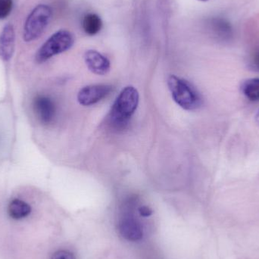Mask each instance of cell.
<instances>
[{
	"label": "cell",
	"mask_w": 259,
	"mask_h": 259,
	"mask_svg": "<svg viewBox=\"0 0 259 259\" xmlns=\"http://www.w3.org/2000/svg\"><path fill=\"white\" fill-rule=\"evenodd\" d=\"M84 60L90 71L98 75H105L110 71L111 64L106 56L96 50H88Z\"/></svg>",
	"instance_id": "cell-8"
},
{
	"label": "cell",
	"mask_w": 259,
	"mask_h": 259,
	"mask_svg": "<svg viewBox=\"0 0 259 259\" xmlns=\"http://www.w3.org/2000/svg\"><path fill=\"white\" fill-rule=\"evenodd\" d=\"M132 202H130L127 206V213L119 219L118 229L120 234L125 240L131 242H137L143 237V227L140 222L132 214Z\"/></svg>",
	"instance_id": "cell-5"
},
{
	"label": "cell",
	"mask_w": 259,
	"mask_h": 259,
	"mask_svg": "<svg viewBox=\"0 0 259 259\" xmlns=\"http://www.w3.org/2000/svg\"><path fill=\"white\" fill-rule=\"evenodd\" d=\"M255 118H256L257 122L259 123V110L258 113H257L256 117H255Z\"/></svg>",
	"instance_id": "cell-18"
},
{
	"label": "cell",
	"mask_w": 259,
	"mask_h": 259,
	"mask_svg": "<svg viewBox=\"0 0 259 259\" xmlns=\"http://www.w3.org/2000/svg\"><path fill=\"white\" fill-rule=\"evenodd\" d=\"M112 87L107 84L90 85L82 88L77 94L79 103L91 106L106 98L112 92Z\"/></svg>",
	"instance_id": "cell-7"
},
{
	"label": "cell",
	"mask_w": 259,
	"mask_h": 259,
	"mask_svg": "<svg viewBox=\"0 0 259 259\" xmlns=\"http://www.w3.org/2000/svg\"><path fill=\"white\" fill-rule=\"evenodd\" d=\"M242 92L250 101H259V78L246 80L242 85Z\"/></svg>",
	"instance_id": "cell-12"
},
{
	"label": "cell",
	"mask_w": 259,
	"mask_h": 259,
	"mask_svg": "<svg viewBox=\"0 0 259 259\" xmlns=\"http://www.w3.org/2000/svg\"><path fill=\"white\" fill-rule=\"evenodd\" d=\"M167 86L175 103L187 111L196 110L202 106V98L198 91L184 79L170 75Z\"/></svg>",
	"instance_id": "cell-2"
},
{
	"label": "cell",
	"mask_w": 259,
	"mask_h": 259,
	"mask_svg": "<svg viewBox=\"0 0 259 259\" xmlns=\"http://www.w3.org/2000/svg\"><path fill=\"white\" fill-rule=\"evenodd\" d=\"M199 1L205 2V1H208V0H199Z\"/></svg>",
	"instance_id": "cell-19"
},
{
	"label": "cell",
	"mask_w": 259,
	"mask_h": 259,
	"mask_svg": "<svg viewBox=\"0 0 259 259\" xmlns=\"http://www.w3.org/2000/svg\"><path fill=\"white\" fill-rule=\"evenodd\" d=\"M33 110L38 121L44 125H50L56 118V104L47 96L38 95L33 99Z\"/></svg>",
	"instance_id": "cell-6"
},
{
	"label": "cell",
	"mask_w": 259,
	"mask_h": 259,
	"mask_svg": "<svg viewBox=\"0 0 259 259\" xmlns=\"http://www.w3.org/2000/svg\"><path fill=\"white\" fill-rule=\"evenodd\" d=\"M12 6V0H0V20L5 19L10 15Z\"/></svg>",
	"instance_id": "cell-14"
},
{
	"label": "cell",
	"mask_w": 259,
	"mask_h": 259,
	"mask_svg": "<svg viewBox=\"0 0 259 259\" xmlns=\"http://www.w3.org/2000/svg\"><path fill=\"white\" fill-rule=\"evenodd\" d=\"M252 66L253 67L254 69L259 71V52H257L252 56Z\"/></svg>",
	"instance_id": "cell-17"
},
{
	"label": "cell",
	"mask_w": 259,
	"mask_h": 259,
	"mask_svg": "<svg viewBox=\"0 0 259 259\" xmlns=\"http://www.w3.org/2000/svg\"><path fill=\"white\" fill-rule=\"evenodd\" d=\"M74 37L71 32L60 30L52 35L39 49L36 55V61L41 64L56 55L65 53L74 45Z\"/></svg>",
	"instance_id": "cell-3"
},
{
	"label": "cell",
	"mask_w": 259,
	"mask_h": 259,
	"mask_svg": "<svg viewBox=\"0 0 259 259\" xmlns=\"http://www.w3.org/2000/svg\"><path fill=\"white\" fill-rule=\"evenodd\" d=\"M31 207L27 202L21 199H15L11 201L8 206V213L12 219L21 220L31 213Z\"/></svg>",
	"instance_id": "cell-10"
},
{
	"label": "cell",
	"mask_w": 259,
	"mask_h": 259,
	"mask_svg": "<svg viewBox=\"0 0 259 259\" xmlns=\"http://www.w3.org/2000/svg\"><path fill=\"white\" fill-rule=\"evenodd\" d=\"M139 93L134 87L122 90L117 97L109 114V124L114 128H124L137 111L139 105Z\"/></svg>",
	"instance_id": "cell-1"
},
{
	"label": "cell",
	"mask_w": 259,
	"mask_h": 259,
	"mask_svg": "<svg viewBox=\"0 0 259 259\" xmlns=\"http://www.w3.org/2000/svg\"><path fill=\"white\" fill-rule=\"evenodd\" d=\"M15 33L13 25L7 24L0 34V58L5 62L12 59L15 51Z\"/></svg>",
	"instance_id": "cell-9"
},
{
	"label": "cell",
	"mask_w": 259,
	"mask_h": 259,
	"mask_svg": "<svg viewBox=\"0 0 259 259\" xmlns=\"http://www.w3.org/2000/svg\"><path fill=\"white\" fill-rule=\"evenodd\" d=\"M52 17V9L47 5H38L26 19L23 38L25 42L37 39L44 33Z\"/></svg>",
	"instance_id": "cell-4"
},
{
	"label": "cell",
	"mask_w": 259,
	"mask_h": 259,
	"mask_svg": "<svg viewBox=\"0 0 259 259\" xmlns=\"http://www.w3.org/2000/svg\"><path fill=\"white\" fill-rule=\"evenodd\" d=\"M139 213H140V215L143 216V217H149V216L152 215V210L149 207L146 206H141L138 209Z\"/></svg>",
	"instance_id": "cell-16"
},
{
	"label": "cell",
	"mask_w": 259,
	"mask_h": 259,
	"mask_svg": "<svg viewBox=\"0 0 259 259\" xmlns=\"http://www.w3.org/2000/svg\"><path fill=\"white\" fill-rule=\"evenodd\" d=\"M214 33L222 39H229L232 36V27L231 24L223 19H214L212 21Z\"/></svg>",
	"instance_id": "cell-13"
},
{
	"label": "cell",
	"mask_w": 259,
	"mask_h": 259,
	"mask_svg": "<svg viewBox=\"0 0 259 259\" xmlns=\"http://www.w3.org/2000/svg\"><path fill=\"white\" fill-rule=\"evenodd\" d=\"M51 259H76V258L72 252L62 249V250L56 251L53 254Z\"/></svg>",
	"instance_id": "cell-15"
},
{
	"label": "cell",
	"mask_w": 259,
	"mask_h": 259,
	"mask_svg": "<svg viewBox=\"0 0 259 259\" xmlns=\"http://www.w3.org/2000/svg\"><path fill=\"white\" fill-rule=\"evenodd\" d=\"M101 18L97 14L90 13L85 15L83 20V28L90 36L97 34L102 28Z\"/></svg>",
	"instance_id": "cell-11"
}]
</instances>
